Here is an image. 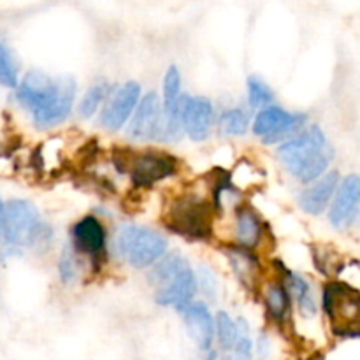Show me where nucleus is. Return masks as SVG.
<instances>
[{"mask_svg":"<svg viewBox=\"0 0 360 360\" xmlns=\"http://www.w3.org/2000/svg\"><path fill=\"white\" fill-rule=\"evenodd\" d=\"M16 98L34 116L39 129H49L69 116L76 97L72 77H51L41 70L28 72L18 83Z\"/></svg>","mask_w":360,"mask_h":360,"instance_id":"nucleus-1","label":"nucleus"},{"mask_svg":"<svg viewBox=\"0 0 360 360\" xmlns=\"http://www.w3.org/2000/svg\"><path fill=\"white\" fill-rule=\"evenodd\" d=\"M333 157V146L319 125L301 130L278 148V158L281 164L302 183H311L322 178Z\"/></svg>","mask_w":360,"mask_h":360,"instance_id":"nucleus-2","label":"nucleus"},{"mask_svg":"<svg viewBox=\"0 0 360 360\" xmlns=\"http://www.w3.org/2000/svg\"><path fill=\"white\" fill-rule=\"evenodd\" d=\"M155 288V301L160 306L181 308L188 304L197 290V278L185 257L178 253L164 257L150 273Z\"/></svg>","mask_w":360,"mask_h":360,"instance_id":"nucleus-3","label":"nucleus"},{"mask_svg":"<svg viewBox=\"0 0 360 360\" xmlns=\"http://www.w3.org/2000/svg\"><path fill=\"white\" fill-rule=\"evenodd\" d=\"M48 227L41 220L37 207L25 199H13L4 204L2 238L7 245L34 246L42 239H48Z\"/></svg>","mask_w":360,"mask_h":360,"instance_id":"nucleus-4","label":"nucleus"},{"mask_svg":"<svg viewBox=\"0 0 360 360\" xmlns=\"http://www.w3.org/2000/svg\"><path fill=\"white\" fill-rule=\"evenodd\" d=\"M167 250L160 232L141 225H123L116 232V252L132 267L153 266Z\"/></svg>","mask_w":360,"mask_h":360,"instance_id":"nucleus-5","label":"nucleus"},{"mask_svg":"<svg viewBox=\"0 0 360 360\" xmlns=\"http://www.w3.org/2000/svg\"><path fill=\"white\" fill-rule=\"evenodd\" d=\"M167 225L188 239H206L211 232L210 206L199 195L179 197L169 210Z\"/></svg>","mask_w":360,"mask_h":360,"instance_id":"nucleus-6","label":"nucleus"},{"mask_svg":"<svg viewBox=\"0 0 360 360\" xmlns=\"http://www.w3.org/2000/svg\"><path fill=\"white\" fill-rule=\"evenodd\" d=\"M304 115H295L281 108L267 105L257 115L253 122V134L266 144H274L294 137L304 125Z\"/></svg>","mask_w":360,"mask_h":360,"instance_id":"nucleus-7","label":"nucleus"},{"mask_svg":"<svg viewBox=\"0 0 360 360\" xmlns=\"http://www.w3.org/2000/svg\"><path fill=\"white\" fill-rule=\"evenodd\" d=\"M129 137L134 141H164V111L155 91L144 95L130 118Z\"/></svg>","mask_w":360,"mask_h":360,"instance_id":"nucleus-8","label":"nucleus"},{"mask_svg":"<svg viewBox=\"0 0 360 360\" xmlns=\"http://www.w3.org/2000/svg\"><path fill=\"white\" fill-rule=\"evenodd\" d=\"M176 162L169 155L146 151L130 160V178L137 186H151L174 174Z\"/></svg>","mask_w":360,"mask_h":360,"instance_id":"nucleus-9","label":"nucleus"},{"mask_svg":"<svg viewBox=\"0 0 360 360\" xmlns=\"http://www.w3.org/2000/svg\"><path fill=\"white\" fill-rule=\"evenodd\" d=\"M141 97V86L134 81H129L123 86H120L115 94L109 97V102L105 104L102 111L101 123L108 130H120L127 123V120L132 116L137 102Z\"/></svg>","mask_w":360,"mask_h":360,"instance_id":"nucleus-10","label":"nucleus"},{"mask_svg":"<svg viewBox=\"0 0 360 360\" xmlns=\"http://www.w3.org/2000/svg\"><path fill=\"white\" fill-rule=\"evenodd\" d=\"M359 199H360V183L359 176L352 174L340 181L336 192H334L333 206L329 210V220L334 227L347 229L357 220L359 214Z\"/></svg>","mask_w":360,"mask_h":360,"instance_id":"nucleus-11","label":"nucleus"},{"mask_svg":"<svg viewBox=\"0 0 360 360\" xmlns=\"http://www.w3.org/2000/svg\"><path fill=\"white\" fill-rule=\"evenodd\" d=\"M183 130L193 141H204L210 136L214 122V109L211 101L206 97H186L183 98L181 109Z\"/></svg>","mask_w":360,"mask_h":360,"instance_id":"nucleus-12","label":"nucleus"},{"mask_svg":"<svg viewBox=\"0 0 360 360\" xmlns=\"http://www.w3.org/2000/svg\"><path fill=\"white\" fill-rule=\"evenodd\" d=\"M190 336L202 352H210L214 341V319L206 304L202 302H188L179 308Z\"/></svg>","mask_w":360,"mask_h":360,"instance_id":"nucleus-13","label":"nucleus"},{"mask_svg":"<svg viewBox=\"0 0 360 360\" xmlns=\"http://www.w3.org/2000/svg\"><path fill=\"white\" fill-rule=\"evenodd\" d=\"M74 250L97 259L105 250V229L95 217H84L72 229Z\"/></svg>","mask_w":360,"mask_h":360,"instance_id":"nucleus-14","label":"nucleus"},{"mask_svg":"<svg viewBox=\"0 0 360 360\" xmlns=\"http://www.w3.org/2000/svg\"><path fill=\"white\" fill-rule=\"evenodd\" d=\"M323 306L326 311L333 320H348V322H357L359 316V295L355 290H350L343 285L330 283L326 288L323 295Z\"/></svg>","mask_w":360,"mask_h":360,"instance_id":"nucleus-15","label":"nucleus"},{"mask_svg":"<svg viewBox=\"0 0 360 360\" xmlns=\"http://www.w3.org/2000/svg\"><path fill=\"white\" fill-rule=\"evenodd\" d=\"M338 185H340V174L336 171L327 172L322 178L316 179L315 185H311L308 190L301 193L299 204L309 214L323 213L330 200H333Z\"/></svg>","mask_w":360,"mask_h":360,"instance_id":"nucleus-16","label":"nucleus"},{"mask_svg":"<svg viewBox=\"0 0 360 360\" xmlns=\"http://www.w3.org/2000/svg\"><path fill=\"white\" fill-rule=\"evenodd\" d=\"M262 236V224L252 210L238 211V239L246 248H255Z\"/></svg>","mask_w":360,"mask_h":360,"instance_id":"nucleus-17","label":"nucleus"},{"mask_svg":"<svg viewBox=\"0 0 360 360\" xmlns=\"http://www.w3.org/2000/svg\"><path fill=\"white\" fill-rule=\"evenodd\" d=\"M288 287H290V294L294 295L295 301H297L302 315L304 316L315 315L316 301H315V294H313V288L311 285H309V281L304 280L302 276H297V274H290V276H288Z\"/></svg>","mask_w":360,"mask_h":360,"instance_id":"nucleus-18","label":"nucleus"},{"mask_svg":"<svg viewBox=\"0 0 360 360\" xmlns=\"http://www.w3.org/2000/svg\"><path fill=\"white\" fill-rule=\"evenodd\" d=\"M214 336L218 338V343H220V348L224 352H231L234 348L236 341L239 338V329L229 313L220 311L217 315V320H214Z\"/></svg>","mask_w":360,"mask_h":360,"instance_id":"nucleus-19","label":"nucleus"},{"mask_svg":"<svg viewBox=\"0 0 360 360\" xmlns=\"http://www.w3.org/2000/svg\"><path fill=\"white\" fill-rule=\"evenodd\" d=\"M266 304L274 320H283L290 308V295L281 285H273L266 294Z\"/></svg>","mask_w":360,"mask_h":360,"instance_id":"nucleus-20","label":"nucleus"},{"mask_svg":"<svg viewBox=\"0 0 360 360\" xmlns=\"http://www.w3.org/2000/svg\"><path fill=\"white\" fill-rule=\"evenodd\" d=\"M220 125L229 136H245L250 127V116L243 109H229L221 115Z\"/></svg>","mask_w":360,"mask_h":360,"instance_id":"nucleus-21","label":"nucleus"},{"mask_svg":"<svg viewBox=\"0 0 360 360\" xmlns=\"http://www.w3.org/2000/svg\"><path fill=\"white\" fill-rule=\"evenodd\" d=\"M109 95V86L105 83H97L90 88V90L84 94V97L81 98L79 104V115L83 118H90L95 111L102 105V102L108 98Z\"/></svg>","mask_w":360,"mask_h":360,"instance_id":"nucleus-22","label":"nucleus"},{"mask_svg":"<svg viewBox=\"0 0 360 360\" xmlns=\"http://www.w3.org/2000/svg\"><path fill=\"white\" fill-rule=\"evenodd\" d=\"M20 83L18 67L13 58V53L4 42H0V84L7 88H16Z\"/></svg>","mask_w":360,"mask_h":360,"instance_id":"nucleus-23","label":"nucleus"},{"mask_svg":"<svg viewBox=\"0 0 360 360\" xmlns=\"http://www.w3.org/2000/svg\"><path fill=\"white\" fill-rule=\"evenodd\" d=\"M273 90L264 83L260 77H248V101L250 105L255 109H264L273 102Z\"/></svg>","mask_w":360,"mask_h":360,"instance_id":"nucleus-24","label":"nucleus"},{"mask_svg":"<svg viewBox=\"0 0 360 360\" xmlns=\"http://www.w3.org/2000/svg\"><path fill=\"white\" fill-rule=\"evenodd\" d=\"M60 276H62L63 281H72L76 280L77 276V266H76V259L72 255V250L65 248L63 250L62 257H60Z\"/></svg>","mask_w":360,"mask_h":360,"instance_id":"nucleus-25","label":"nucleus"},{"mask_svg":"<svg viewBox=\"0 0 360 360\" xmlns=\"http://www.w3.org/2000/svg\"><path fill=\"white\" fill-rule=\"evenodd\" d=\"M234 360H252V341L245 330V323H241L239 338L234 345Z\"/></svg>","mask_w":360,"mask_h":360,"instance_id":"nucleus-26","label":"nucleus"},{"mask_svg":"<svg viewBox=\"0 0 360 360\" xmlns=\"http://www.w3.org/2000/svg\"><path fill=\"white\" fill-rule=\"evenodd\" d=\"M2 221H4V202L0 200V239H2Z\"/></svg>","mask_w":360,"mask_h":360,"instance_id":"nucleus-27","label":"nucleus"},{"mask_svg":"<svg viewBox=\"0 0 360 360\" xmlns=\"http://www.w3.org/2000/svg\"><path fill=\"white\" fill-rule=\"evenodd\" d=\"M211 360H232L231 357H224V359H214L213 355H211Z\"/></svg>","mask_w":360,"mask_h":360,"instance_id":"nucleus-28","label":"nucleus"},{"mask_svg":"<svg viewBox=\"0 0 360 360\" xmlns=\"http://www.w3.org/2000/svg\"><path fill=\"white\" fill-rule=\"evenodd\" d=\"M210 360H211V359H210Z\"/></svg>","mask_w":360,"mask_h":360,"instance_id":"nucleus-29","label":"nucleus"}]
</instances>
